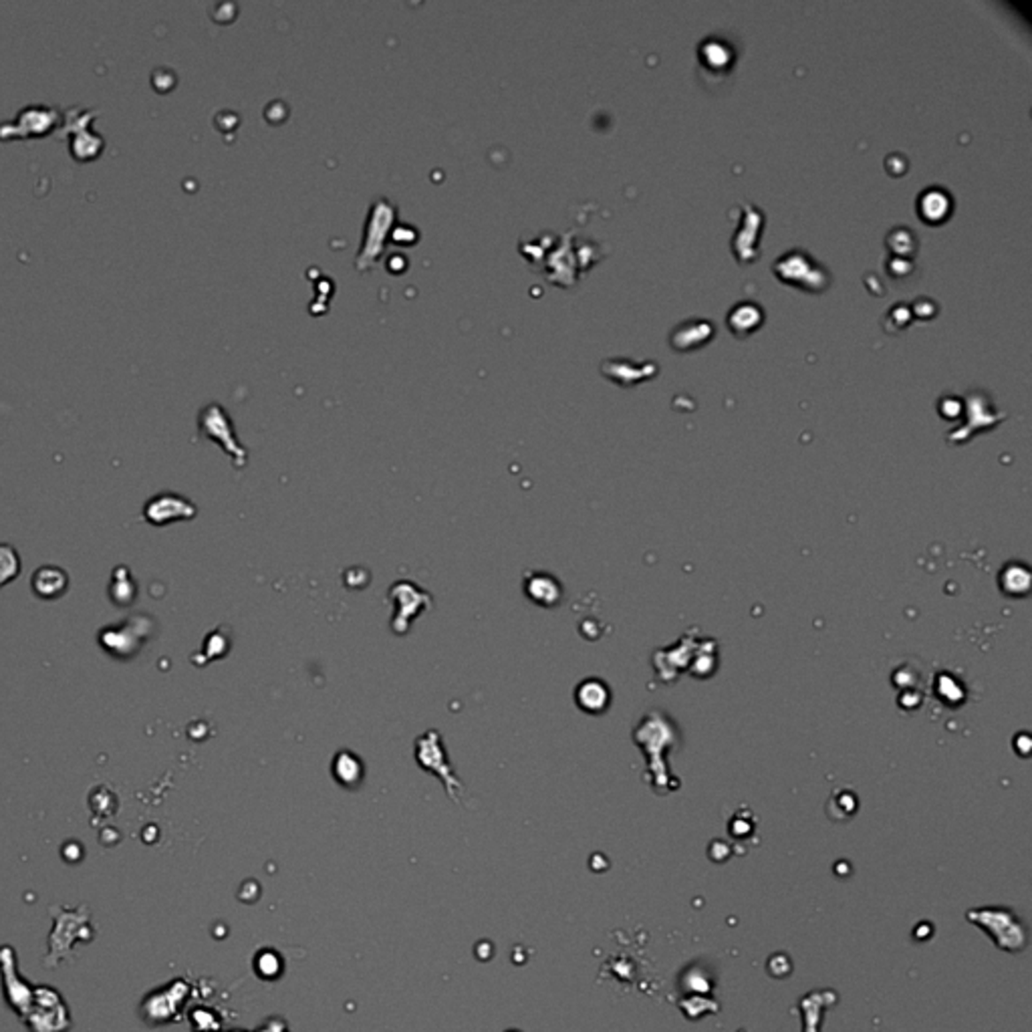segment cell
<instances>
[{
  "mask_svg": "<svg viewBox=\"0 0 1032 1032\" xmlns=\"http://www.w3.org/2000/svg\"><path fill=\"white\" fill-rule=\"evenodd\" d=\"M31 1032H67L71 1028L69 1008L63 996L50 986H34L31 1006L23 1016Z\"/></svg>",
  "mask_w": 1032,
  "mask_h": 1032,
  "instance_id": "6da1fadb",
  "label": "cell"
},
{
  "mask_svg": "<svg viewBox=\"0 0 1032 1032\" xmlns=\"http://www.w3.org/2000/svg\"><path fill=\"white\" fill-rule=\"evenodd\" d=\"M187 992H190V986H187L184 980H174V982H170L168 986L149 992L146 998L141 1000L140 1006L141 1019L151 1024V1027L174 1022L176 1016H180L186 1005Z\"/></svg>",
  "mask_w": 1032,
  "mask_h": 1032,
  "instance_id": "7a4b0ae2",
  "label": "cell"
},
{
  "mask_svg": "<svg viewBox=\"0 0 1032 1032\" xmlns=\"http://www.w3.org/2000/svg\"><path fill=\"white\" fill-rule=\"evenodd\" d=\"M0 972H3L6 1005L23 1019L28 1006H31L34 986L20 978V974L17 970V956H14V952L9 945H3V948H0Z\"/></svg>",
  "mask_w": 1032,
  "mask_h": 1032,
  "instance_id": "3957f363",
  "label": "cell"
},
{
  "mask_svg": "<svg viewBox=\"0 0 1032 1032\" xmlns=\"http://www.w3.org/2000/svg\"><path fill=\"white\" fill-rule=\"evenodd\" d=\"M416 759L422 764V768L436 772V775L442 778L446 789H448L452 797L454 789L462 791V783L456 781V776H454L450 770L448 761H446V753L442 750V738H440L438 732H425L422 738H417Z\"/></svg>",
  "mask_w": 1032,
  "mask_h": 1032,
  "instance_id": "277c9868",
  "label": "cell"
},
{
  "mask_svg": "<svg viewBox=\"0 0 1032 1032\" xmlns=\"http://www.w3.org/2000/svg\"><path fill=\"white\" fill-rule=\"evenodd\" d=\"M775 271L778 277L786 280V283L800 285L805 288H811V291H821V288H825L822 279H825L827 274L822 272L819 266H814L811 263V256H806L799 250L784 255L781 261L775 264Z\"/></svg>",
  "mask_w": 1032,
  "mask_h": 1032,
  "instance_id": "5b68a950",
  "label": "cell"
},
{
  "mask_svg": "<svg viewBox=\"0 0 1032 1032\" xmlns=\"http://www.w3.org/2000/svg\"><path fill=\"white\" fill-rule=\"evenodd\" d=\"M194 512L196 510H194L192 504L186 502L184 498L174 494H160L151 498L148 502L146 510H143V516L154 524H165L170 521H176V518L192 516Z\"/></svg>",
  "mask_w": 1032,
  "mask_h": 1032,
  "instance_id": "8992f818",
  "label": "cell"
},
{
  "mask_svg": "<svg viewBox=\"0 0 1032 1032\" xmlns=\"http://www.w3.org/2000/svg\"><path fill=\"white\" fill-rule=\"evenodd\" d=\"M952 200L948 192L940 190V187H929L918 198V214L929 225H937L945 216L950 214Z\"/></svg>",
  "mask_w": 1032,
  "mask_h": 1032,
  "instance_id": "52a82bcc",
  "label": "cell"
},
{
  "mask_svg": "<svg viewBox=\"0 0 1032 1032\" xmlns=\"http://www.w3.org/2000/svg\"><path fill=\"white\" fill-rule=\"evenodd\" d=\"M710 335L712 325L708 321H685L680 327L674 329L672 345L680 351H688L708 341Z\"/></svg>",
  "mask_w": 1032,
  "mask_h": 1032,
  "instance_id": "ba28073f",
  "label": "cell"
},
{
  "mask_svg": "<svg viewBox=\"0 0 1032 1032\" xmlns=\"http://www.w3.org/2000/svg\"><path fill=\"white\" fill-rule=\"evenodd\" d=\"M33 587L34 593L42 599L61 597L65 591H67V575H65L61 569L42 567L39 569L37 575H34Z\"/></svg>",
  "mask_w": 1032,
  "mask_h": 1032,
  "instance_id": "9c48e42d",
  "label": "cell"
},
{
  "mask_svg": "<svg viewBox=\"0 0 1032 1032\" xmlns=\"http://www.w3.org/2000/svg\"><path fill=\"white\" fill-rule=\"evenodd\" d=\"M761 321L762 311L759 305H754V302H740V305H736L730 315H728V325H730V329L740 337H745L750 331H754L761 325Z\"/></svg>",
  "mask_w": 1032,
  "mask_h": 1032,
  "instance_id": "30bf717a",
  "label": "cell"
},
{
  "mask_svg": "<svg viewBox=\"0 0 1032 1032\" xmlns=\"http://www.w3.org/2000/svg\"><path fill=\"white\" fill-rule=\"evenodd\" d=\"M187 1019H190L194 1032H218L220 1030V1019L210 1008H204V1006L192 1008Z\"/></svg>",
  "mask_w": 1032,
  "mask_h": 1032,
  "instance_id": "8fae6325",
  "label": "cell"
},
{
  "mask_svg": "<svg viewBox=\"0 0 1032 1032\" xmlns=\"http://www.w3.org/2000/svg\"><path fill=\"white\" fill-rule=\"evenodd\" d=\"M19 554L11 545H0V587L19 577Z\"/></svg>",
  "mask_w": 1032,
  "mask_h": 1032,
  "instance_id": "7c38bea8",
  "label": "cell"
},
{
  "mask_svg": "<svg viewBox=\"0 0 1032 1032\" xmlns=\"http://www.w3.org/2000/svg\"><path fill=\"white\" fill-rule=\"evenodd\" d=\"M255 1032H288L287 1022L283 1019H279V1016H272V1019L266 1021L261 1028H256Z\"/></svg>",
  "mask_w": 1032,
  "mask_h": 1032,
  "instance_id": "4fadbf2b",
  "label": "cell"
},
{
  "mask_svg": "<svg viewBox=\"0 0 1032 1032\" xmlns=\"http://www.w3.org/2000/svg\"><path fill=\"white\" fill-rule=\"evenodd\" d=\"M228 1032H247V1030H228Z\"/></svg>",
  "mask_w": 1032,
  "mask_h": 1032,
  "instance_id": "5bb4252c",
  "label": "cell"
}]
</instances>
